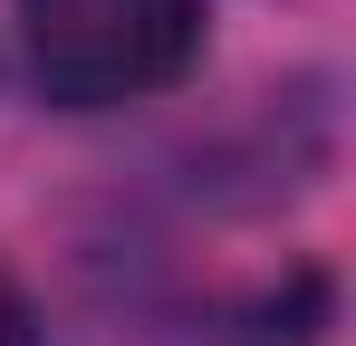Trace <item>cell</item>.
Listing matches in <instances>:
<instances>
[{
    "instance_id": "cell-2",
    "label": "cell",
    "mask_w": 356,
    "mask_h": 346,
    "mask_svg": "<svg viewBox=\"0 0 356 346\" xmlns=\"http://www.w3.org/2000/svg\"><path fill=\"white\" fill-rule=\"evenodd\" d=\"M0 346H49V327H39V298L19 288V270L0 260Z\"/></svg>"
},
{
    "instance_id": "cell-1",
    "label": "cell",
    "mask_w": 356,
    "mask_h": 346,
    "mask_svg": "<svg viewBox=\"0 0 356 346\" xmlns=\"http://www.w3.org/2000/svg\"><path fill=\"white\" fill-rule=\"evenodd\" d=\"M212 0H19V67L67 115L135 106L193 77Z\"/></svg>"
}]
</instances>
